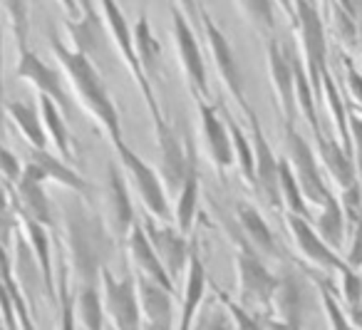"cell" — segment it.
Masks as SVG:
<instances>
[{"mask_svg":"<svg viewBox=\"0 0 362 330\" xmlns=\"http://www.w3.org/2000/svg\"><path fill=\"white\" fill-rule=\"evenodd\" d=\"M62 231L70 275L80 285H100L107 263L117 254V239L92 201L75 196L62 204Z\"/></svg>","mask_w":362,"mask_h":330,"instance_id":"1","label":"cell"},{"mask_svg":"<svg viewBox=\"0 0 362 330\" xmlns=\"http://www.w3.org/2000/svg\"><path fill=\"white\" fill-rule=\"evenodd\" d=\"M50 50H52V55L57 57V62H60L67 80H70L80 105L100 122L102 130H105L107 137L112 140V144L115 147L124 144L119 110H117V105L112 102V95H110V90H107L105 80H102L100 70L95 67V62L82 55V52L67 47L65 42L57 40V38H50Z\"/></svg>","mask_w":362,"mask_h":330,"instance_id":"2","label":"cell"},{"mask_svg":"<svg viewBox=\"0 0 362 330\" xmlns=\"http://www.w3.org/2000/svg\"><path fill=\"white\" fill-rule=\"evenodd\" d=\"M233 241H236V275H238L236 303L253 315L268 313V310H273V298H276L281 278L268 268L263 256L238 231L233 234Z\"/></svg>","mask_w":362,"mask_h":330,"instance_id":"3","label":"cell"},{"mask_svg":"<svg viewBox=\"0 0 362 330\" xmlns=\"http://www.w3.org/2000/svg\"><path fill=\"white\" fill-rule=\"evenodd\" d=\"M293 16V23L300 35V57L305 65L308 80L315 92V100L322 97V75L327 72V40L325 23H322L320 8L313 3H296V6H281Z\"/></svg>","mask_w":362,"mask_h":330,"instance_id":"4","label":"cell"},{"mask_svg":"<svg viewBox=\"0 0 362 330\" xmlns=\"http://www.w3.org/2000/svg\"><path fill=\"white\" fill-rule=\"evenodd\" d=\"M100 13H102V21H105V25H107V33H110V40L115 42V47L119 50L122 60H124L127 70H129V75L134 77V85H136V90L141 92V97H144L146 110H149L154 125H156V122H164L166 117H164V112H161V107H159V100H156L154 85H151L149 75H146L144 67H141L139 52H136L134 28L127 23L122 8L115 6V3H102Z\"/></svg>","mask_w":362,"mask_h":330,"instance_id":"5","label":"cell"},{"mask_svg":"<svg viewBox=\"0 0 362 330\" xmlns=\"http://www.w3.org/2000/svg\"><path fill=\"white\" fill-rule=\"evenodd\" d=\"M115 149H117V157H119L122 169L129 176L132 186L136 189L141 204H144L146 216H151V219H156V221L174 219V211H171V206H169V191H166L159 171L151 164H146L127 142L115 147Z\"/></svg>","mask_w":362,"mask_h":330,"instance_id":"6","label":"cell"},{"mask_svg":"<svg viewBox=\"0 0 362 330\" xmlns=\"http://www.w3.org/2000/svg\"><path fill=\"white\" fill-rule=\"evenodd\" d=\"M171 35H174V47L179 52V62L184 77H187L189 92L197 97V102L209 100V72L206 60H204L199 35L192 28L189 18L184 16V8L171 6Z\"/></svg>","mask_w":362,"mask_h":330,"instance_id":"7","label":"cell"},{"mask_svg":"<svg viewBox=\"0 0 362 330\" xmlns=\"http://www.w3.org/2000/svg\"><path fill=\"white\" fill-rule=\"evenodd\" d=\"M102 300H105V313L112 330H141L144 328V315H141L139 293H136V278L122 275L117 278L110 268L102 273Z\"/></svg>","mask_w":362,"mask_h":330,"instance_id":"8","label":"cell"},{"mask_svg":"<svg viewBox=\"0 0 362 330\" xmlns=\"http://www.w3.org/2000/svg\"><path fill=\"white\" fill-rule=\"evenodd\" d=\"M286 147H288V164H291L293 174H296L298 186H300L305 201L322 209L330 201L332 194L320 174L315 152L303 140V135L296 130V125H286Z\"/></svg>","mask_w":362,"mask_h":330,"instance_id":"9","label":"cell"},{"mask_svg":"<svg viewBox=\"0 0 362 330\" xmlns=\"http://www.w3.org/2000/svg\"><path fill=\"white\" fill-rule=\"evenodd\" d=\"M199 18H202V28H204V38H206V45H209V52H211V60L218 70V77L223 80L226 90L233 95V100L238 102L241 112L246 115L251 110L246 100V90H243V75H241V67H238V60H236V52H233L231 42L226 40L223 30L211 21L206 11L199 6Z\"/></svg>","mask_w":362,"mask_h":330,"instance_id":"10","label":"cell"},{"mask_svg":"<svg viewBox=\"0 0 362 330\" xmlns=\"http://www.w3.org/2000/svg\"><path fill=\"white\" fill-rule=\"evenodd\" d=\"M141 226H144L146 236H149L151 246H154L156 256H159V261L164 263L171 280H174V283H176V278L184 280L197 244H192L189 236L181 234L169 221H156V219H151V216H146V221Z\"/></svg>","mask_w":362,"mask_h":330,"instance_id":"11","label":"cell"},{"mask_svg":"<svg viewBox=\"0 0 362 330\" xmlns=\"http://www.w3.org/2000/svg\"><path fill=\"white\" fill-rule=\"evenodd\" d=\"M248 127H251V142H253V154H256V186L253 189L266 199L271 209H283L281 199V159L276 157L273 147L268 144L263 127L258 122V115L253 107L246 112Z\"/></svg>","mask_w":362,"mask_h":330,"instance_id":"12","label":"cell"},{"mask_svg":"<svg viewBox=\"0 0 362 330\" xmlns=\"http://www.w3.org/2000/svg\"><path fill=\"white\" fill-rule=\"evenodd\" d=\"M154 132H156V142H159V159H161L159 176H161V181H164L166 191L179 194L181 184L187 179L189 164H192V157H194V152H197V147H194L192 142L184 144L169 120L156 122Z\"/></svg>","mask_w":362,"mask_h":330,"instance_id":"13","label":"cell"},{"mask_svg":"<svg viewBox=\"0 0 362 330\" xmlns=\"http://www.w3.org/2000/svg\"><path fill=\"white\" fill-rule=\"evenodd\" d=\"M45 184L47 181H45V176H42V171L37 169L35 164L28 161L25 171H23V179L18 181L16 186H11V189H13V201H16L18 214L35 221V224L45 226V229H52V226H55L57 211H55L52 199L47 196Z\"/></svg>","mask_w":362,"mask_h":330,"instance_id":"14","label":"cell"},{"mask_svg":"<svg viewBox=\"0 0 362 330\" xmlns=\"http://www.w3.org/2000/svg\"><path fill=\"white\" fill-rule=\"evenodd\" d=\"M16 77L18 80H25L28 85L35 87V90L40 92V97H47V100L55 102V105L62 110V115H67V112L72 110L70 92L65 90L62 75L50 65V62L42 60L37 52H33L30 47L18 52Z\"/></svg>","mask_w":362,"mask_h":330,"instance_id":"15","label":"cell"},{"mask_svg":"<svg viewBox=\"0 0 362 330\" xmlns=\"http://www.w3.org/2000/svg\"><path fill=\"white\" fill-rule=\"evenodd\" d=\"M62 11L70 13V18H67V33L72 38V50L82 52V55L92 60V55L102 52V38H110L105 21H102L100 6L65 3Z\"/></svg>","mask_w":362,"mask_h":330,"instance_id":"16","label":"cell"},{"mask_svg":"<svg viewBox=\"0 0 362 330\" xmlns=\"http://www.w3.org/2000/svg\"><path fill=\"white\" fill-rule=\"evenodd\" d=\"M199 120H202V137H204V144H206L209 159H211V164L221 174H226L236 164L226 115H221V110L211 100H206V102H199Z\"/></svg>","mask_w":362,"mask_h":330,"instance_id":"17","label":"cell"},{"mask_svg":"<svg viewBox=\"0 0 362 330\" xmlns=\"http://www.w3.org/2000/svg\"><path fill=\"white\" fill-rule=\"evenodd\" d=\"M266 62H268V75H271L273 92L278 97V105L286 117V125H296V75H293V62L288 45H281L278 38H268L266 45Z\"/></svg>","mask_w":362,"mask_h":330,"instance_id":"18","label":"cell"},{"mask_svg":"<svg viewBox=\"0 0 362 330\" xmlns=\"http://www.w3.org/2000/svg\"><path fill=\"white\" fill-rule=\"evenodd\" d=\"M286 224L291 229V236L296 241L298 251L308 258V263H313L315 268L325 271V273H340L345 268V261L317 236V231L313 229V224L303 216H286Z\"/></svg>","mask_w":362,"mask_h":330,"instance_id":"19","label":"cell"},{"mask_svg":"<svg viewBox=\"0 0 362 330\" xmlns=\"http://www.w3.org/2000/svg\"><path fill=\"white\" fill-rule=\"evenodd\" d=\"M124 244H127V254H129V258H132V263H134L139 278L154 280V283L164 285L166 290L176 293V283L171 280V275L166 273L164 263L159 261V256H156L154 246H151L149 236H146L144 226H141L139 221L132 226V231L127 234Z\"/></svg>","mask_w":362,"mask_h":330,"instance_id":"20","label":"cell"},{"mask_svg":"<svg viewBox=\"0 0 362 330\" xmlns=\"http://www.w3.org/2000/svg\"><path fill=\"white\" fill-rule=\"evenodd\" d=\"M209 290V273L199 249H194L192 261H189L187 275H184V290H181V308H179V328L176 330H194L197 318L204 308Z\"/></svg>","mask_w":362,"mask_h":330,"instance_id":"21","label":"cell"},{"mask_svg":"<svg viewBox=\"0 0 362 330\" xmlns=\"http://www.w3.org/2000/svg\"><path fill=\"white\" fill-rule=\"evenodd\" d=\"M28 161L35 164L37 169L42 171L45 181H55V184H60L62 189L72 191L75 196H82V199H87V201H92V196H95V186H92L82 174H77V171L72 169L62 157L52 154L50 149H45V152L30 149Z\"/></svg>","mask_w":362,"mask_h":330,"instance_id":"22","label":"cell"},{"mask_svg":"<svg viewBox=\"0 0 362 330\" xmlns=\"http://www.w3.org/2000/svg\"><path fill=\"white\" fill-rule=\"evenodd\" d=\"M315 147H317V159L325 164L327 174L335 179V184L342 191L357 186V166H355V157L340 144L332 137L327 135H317L315 137Z\"/></svg>","mask_w":362,"mask_h":330,"instance_id":"23","label":"cell"},{"mask_svg":"<svg viewBox=\"0 0 362 330\" xmlns=\"http://www.w3.org/2000/svg\"><path fill=\"white\" fill-rule=\"evenodd\" d=\"M107 199H110V214L112 221H115L117 236L127 239L132 226L139 219L134 216V204L129 199V186H127L124 174L117 171L115 164L107 166Z\"/></svg>","mask_w":362,"mask_h":330,"instance_id":"24","label":"cell"},{"mask_svg":"<svg viewBox=\"0 0 362 330\" xmlns=\"http://www.w3.org/2000/svg\"><path fill=\"white\" fill-rule=\"evenodd\" d=\"M6 115L13 120V125L18 127V132L23 135V140L30 144V149L45 152L50 147L47 140L45 125H42L40 107L30 100H11L6 102Z\"/></svg>","mask_w":362,"mask_h":330,"instance_id":"25","label":"cell"},{"mask_svg":"<svg viewBox=\"0 0 362 330\" xmlns=\"http://www.w3.org/2000/svg\"><path fill=\"white\" fill-rule=\"evenodd\" d=\"M236 219H238V234L253 246L261 256H281L278 241L273 236L271 226L261 216V211L251 204H238L236 206Z\"/></svg>","mask_w":362,"mask_h":330,"instance_id":"26","label":"cell"},{"mask_svg":"<svg viewBox=\"0 0 362 330\" xmlns=\"http://www.w3.org/2000/svg\"><path fill=\"white\" fill-rule=\"evenodd\" d=\"M136 293H139V305L144 323L171 325L174 323V293L166 290L164 285L154 283L136 275Z\"/></svg>","mask_w":362,"mask_h":330,"instance_id":"27","label":"cell"},{"mask_svg":"<svg viewBox=\"0 0 362 330\" xmlns=\"http://www.w3.org/2000/svg\"><path fill=\"white\" fill-rule=\"evenodd\" d=\"M199 199H202V179H199V161H197V152H194L187 179H184L179 194H176V206H174V226L181 234L189 236V231L194 229V219L199 214Z\"/></svg>","mask_w":362,"mask_h":330,"instance_id":"28","label":"cell"},{"mask_svg":"<svg viewBox=\"0 0 362 330\" xmlns=\"http://www.w3.org/2000/svg\"><path fill=\"white\" fill-rule=\"evenodd\" d=\"M303 305H305V298H303V285L298 275H283L276 298H273V310L278 313V320L303 328Z\"/></svg>","mask_w":362,"mask_h":330,"instance_id":"29","label":"cell"},{"mask_svg":"<svg viewBox=\"0 0 362 330\" xmlns=\"http://www.w3.org/2000/svg\"><path fill=\"white\" fill-rule=\"evenodd\" d=\"M37 107H40V117H42V125H45L47 140H50V144H55L57 157H62V159L67 161L72 157V142H70V130H67V125H65V115H62L60 107L52 100H47V97H40Z\"/></svg>","mask_w":362,"mask_h":330,"instance_id":"30","label":"cell"},{"mask_svg":"<svg viewBox=\"0 0 362 330\" xmlns=\"http://www.w3.org/2000/svg\"><path fill=\"white\" fill-rule=\"evenodd\" d=\"M75 308L85 330H107V313L100 285H80L75 290Z\"/></svg>","mask_w":362,"mask_h":330,"instance_id":"31","label":"cell"},{"mask_svg":"<svg viewBox=\"0 0 362 330\" xmlns=\"http://www.w3.org/2000/svg\"><path fill=\"white\" fill-rule=\"evenodd\" d=\"M313 229L317 231V236H320V239L325 241V244L330 246L335 254L342 249V239H345L347 221H345V211H342V204L335 199V196H330V201L322 206L320 216L315 219Z\"/></svg>","mask_w":362,"mask_h":330,"instance_id":"32","label":"cell"},{"mask_svg":"<svg viewBox=\"0 0 362 330\" xmlns=\"http://www.w3.org/2000/svg\"><path fill=\"white\" fill-rule=\"evenodd\" d=\"M70 266L67 258L57 261V298H60V325L57 330H77V308H75V293H72V283H70Z\"/></svg>","mask_w":362,"mask_h":330,"instance_id":"33","label":"cell"},{"mask_svg":"<svg viewBox=\"0 0 362 330\" xmlns=\"http://www.w3.org/2000/svg\"><path fill=\"white\" fill-rule=\"evenodd\" d=\"M228 122V132H231V142H233V157H236V164L241 169L243 179L251 186H256V154H253V142L231 117L226 115Z\"/></svg>","mask_w":362,"mask_h":330,"instance_id":"34","label":"cell"},{"mask_svg":"<svg viewBox=\"0 0 362 330\" xmlns=\"http://www.w3.org/2000/svg\"><path fill=\"white\" fill-rule=\"evenodd\" d=\"M281 199H283V206L288 209V214L310 219V214H308V201H305V196H303L300 186H298V179H296V174H293L286 157H281Z\"/></svg>","mask_w":362,"mask_h":330,"instance_id":"35","label":"cell"},{"mask_svg":"<svg viewBox=\"0 0 362 330\" xmlns=\"http://www.w3.org/2000/svg\"><path fill=\"white\" fill-rule=\"evenodd\" d=\"M134 45H136V52H139L141 67H144L146 75H151V70H154L156 62H159V57H161V45L154 38V33H151L146 16H141L139 23H136V28H134Z\"/></svg>","mask_w":362,"mask_h":330,"instance_id":"36","label":"cell"},{"mask_svg":"<svg viewBox=\"0 0 362 330\" xmlns=\"http://www.w3.org/2000/svg\"><path fill=\"white\" fill-rule=\"evenodd\" d=\"M21 229L16 201H13V189L8 184H0V246L11 251V241L16 239Z\"/></svg>","mask_w":362,"mask_h":330,"instance_id":"37","label":"cell"},{"mask_svg":"<svg viewBox=\"0 0 362 330\" xmlns=\"http://www.w3.org/2000/svg\"><path fill=\"white\" fill-rule=\"evenodd\" d=\"M0 11L6 13L8 21L13 25V33H16V42H18V52L28 50V33H30V6L28 3H3Z\"/></svg>","mask_w":362,"mask_h":330,"instance_id":"38","label":"cell"},{"mask_svg":"<svg viewBox=\"0 0 362 330\" xmlns=\"http://www.w3.org/2000/svg\"><path fill=\"white\" fill-rule=\"evenodd\" d=\"M238 11L246 16V21L251 25H256V30L268 33L273 38V28H276V6L263 3V0H248V3H238Z\"/></svg>","mask_w":362,"mask_h":330,"instance_id":"39","label":"cell"},{"mask_svg":"<svg viewBox=\"0 0 362 330\" xmlns=\"http://www.w3.org/2000/svg\"><path fill=\"white\" fill-rule=\"evenodd\" d=\"M216 295H218V303H221L223 308L228 310V315H231L236 330H266V328H263L261 315L248 313L246 308H241V305H238L228 293H223V290H216Z\"/></svg>","mask_w":362,"mask_h":330,"instance_id":"40","label":"cell"},{"mask_svg":"<svg viewBox=\"0 0 362 330\" xmlns=\"http://www.w3.org/2000/svg\"><path fill=\"white\" fill-rule=\"evenodd\" d=\"M315 283H317V290H320L322 308H325V313H327V323H330V330H357L355 325L347 320L345 310L340 308V303H337V298L332 295V290L327 288V285L322 283L320 278H317Z\"/></svg>","mask_w":362,"mask_h":330,"instance_id":"41","label":"cell"},{"mask_svg":"<svg viewBox=\"0 0 362 330\" xmlns=\"http://www.w3.org/2000/svg\"><path fill=\"white\" fill-rule=\"evenodd\" d=\"M194 330H236V325H233L228 310L221 303H216L209 305V308H202Z\"/></svg>","mask_w":362,"mask_h":330,"instance_id":"42","label":"cell"},{"mask_svg":"<svg viewBox=\"0 0 362 330\" xmlns=\"http://www.w3.org/2000/svg\"><path fill=\"white\" fill-rule=\"evenodd\" d=\"M340 275H342V295L347 300V310L355 313V310L362 308V278L355 271L347 268V266L340 271Z\"/></svg>","mask_w":362,"mask_h":330,"instance_id":"43","label":"cell"},{"mask_svg":"<svg viewBox=\"0 0 362 330\" xmlns=\"http://www.w3.org/2000/svg\"><path fill=\"white\" fill-rule=\"evenodd\" d=\"M23 171H25V166L18 161V157L8 147L0 144V176H3V184L16 186L23 179Z\"/></svg>","mask_w":362,"mask_h":330,"instance_id":"44","label":"cell"},{"mask_svg":"<svg viewBox=\"0 0 362 330\" xmlns=\"http://www.w3.org/2000/svg\"><path fill=\"white\" fill-rule=\"evenodd\" d=\"M350 239H352V244H350V249H347L345 266L357 273V271L362 268V219L350 224Z\"/></svg>","mask_w":362,"mask_h":330,"instance_id":"45","label":"cell"},{"mask_svg":"<svg viewBox=\"0 0 362 330\" xmlns=\"http://www.w3.org/2000/svg\"><path fill=\"white\" fill-rule=\"evenodd\" d=\"M350 142H352V157L357 159V171H362V117L350 115Z\"/></svg>","mask_w":362,"mask_h":330,"instance_id":"46","label":"cell"},{"mask_svg":"<svg viewBox=\"0 0 362 330\" xmlns=\"http://www.w3.org/2000/svg\"><path fill=\"white\" fill-rule=\"evenodd\" d=\"M345 60H347V57H345ZM345 70H347V87H350V95L355 97L357 105L362 107V75L355 70V67H352L350 60L345 62Z\"/></svg>","mask_w":362,"mask_h":330,"instance_id":"47","label":"cell"},{"mask_svg":"<svg viewBox=\"0 0 362 330\" xmlns=\"http://www.w3.org/2000/svg\"><path fill=\"white\" fill-rule=\"evenodd\" d=\"M3 25H0V115L6 112V82H3V45H6V40H3Z\"/></svg>","mask_w":362,"mask_h":330,"instance_id":"48","label":"cell"},{"mask_svg":"<svg viewBox=\"0 0 362 330\" xmlns=\"http://www.w3.org/2000/svg\"><path fill=\"white\" fill-rule=\"evenodd\" d=\"M141 330H171V325H159V323H144Z\"/></svg>","mask_w":362,"mask_h":330,"instance_id":"49","label":"cell"},{"mask_svg":"<svg viewBox=\"0 0 362 330\" xmlns=\"http://www.w3.org/2000/svg\"><path fill=\"white\" fill-rule=\"evenodd\" d=\"M0 330H6V328H3V325H0Z\"/></svg>","mask_w":362,"mask_h":330,"instance_id":"50","label":"cell"},{"mask_svg":"<svg viewBox=\"0 0 362 330\" xmlns=\"http://www.w3.org/2000/svg\"><path fill=\"white\" fill-rule=\"evenodd\" d=\"M107 330H112V328H107Z\"/></svg>","mask_w":362,"mask_h":330,"instance_id":"51","label":"cell"}]
</instances>
